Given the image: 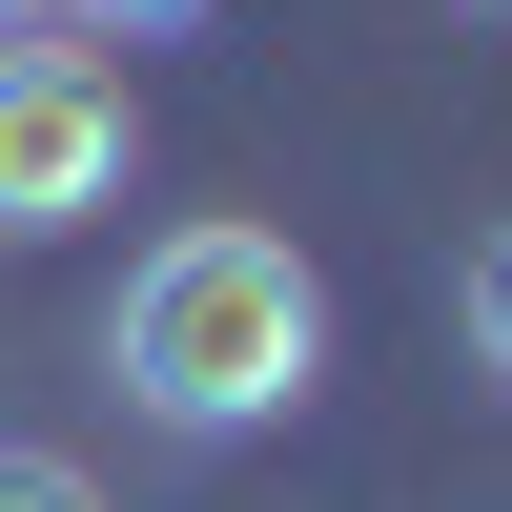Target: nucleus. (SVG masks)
<instances>
[{
	"label": "nucleus",
	"mask_w": 512,
	"mask_h": 512,
	"mask_svg": "<svg viewBox=\"0 0 512 512\" xmlns=\"http://www.w3.org/2000/svg\"><path fill=\"white\" fill-rule=\"evenodd\" d=\"M451 328H472V369H492V390H512V226L472 246V267H451Z\"/></svg>",
	"instance_id": "nucleus-3"
},
{
	"label": "nucleus",
	"mask_w": 512,
	"mask_h": 512,
	"mask_svg": "<svg viewBox=\"0 0 512 512\" xmlns=\"http://www.w3.org/2000/svg\"><path fill=\"white\" fill-rule=\"evenodd\" d=\"M21 21H41V0H0V41H21Z\"/></svg>",
	"instance_id": "nucleus-6"
},
{
	"label": "nucleus",
	"mask_w": 512,
	"mask_h": 512,
	"mask_svg": "<svg viewBox=\"0 0 512 512\" xmlns=\"http://www.w3.org/2000/svg\"><path fill=\"white\" fill-rule=\"evenodd\" d=\"M62 21H103V41H164V21H205V0H62Z\"/></svg>",
	"instance_id": "nucleus-5"
},
{
	"label": "nucleus",
	"mask_w": 512,
	"mask_h": 512,
	"mask_svg": "<svg viewBox=\"0 0 512 512\" xmlns=\"http://www.w3.org/2000/svg\"><path fill=\"white\" fill-rule=\"evenodd\" d=\"M103 390H123V431H164V451H246V431H287V410L328 390V267L287 226H164L144 267H123V308H103Z\"/></svg>",
	"instance_id": "nucleus-1"
},
{
	"label": "nucleus",
	"mask_w": 512,
	"mask_h": 512,
	"mask_svg": "<svg viewBox=\"0 0 512 512\" xmlns=\"http://www.w3.org/2000/svg\"><path fill=\"white\" fill-rule=\"evenodd\" d=\"M0 512H103V472H82V451H41V431H0Z\"/></svg>",
	"instance_id": "nucleus-4"
},
{
	"label": "nucleus",
	"mask_w": 512,
	"mask_h": 512,
	"mask_svg": "<svg viewBox=\"0 0 512 512\" xmlns=\"http://www.w3.org/2000/svg\"><path fill=\"white\" fill-rule=\"evenodd\" d=\"M144 103H123L103 41H0V246H62L82 205H123Z\"/></svg>",
	"instance_id": "nucleus-2"
}]
</instances>
